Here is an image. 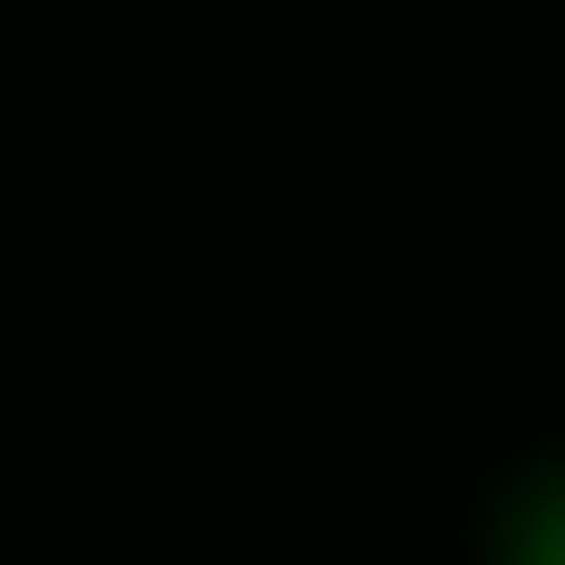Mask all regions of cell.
Listing matches in <instances>:
<instances>
[{"label":"cell","mask_w":565,"mask_h":565,"mask_svg":"<svg viewBox=\"0 0 565 565\" xmlns=\"http://www.w3.org/2000/svg\"><path fill=\"white\" fill-rule=\"evenodd\" d=\"M489 565H565V450L527 462V476L501 489V514H489Z\"/></svg>","instance_id":"1"}]
</instances>
